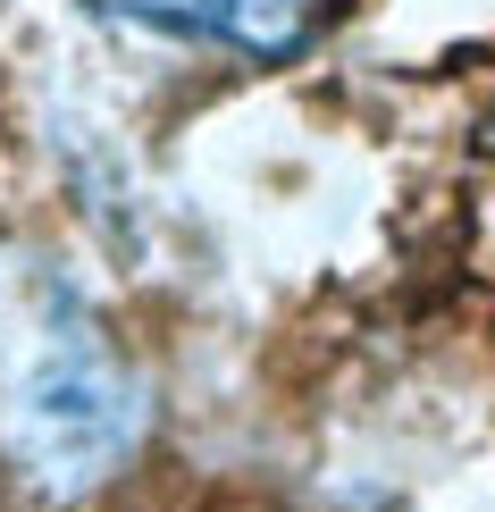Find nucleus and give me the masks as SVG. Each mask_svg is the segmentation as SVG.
Listing matches in <instances>:
<instances>
[{"mask_svg":"<svg viewBox=\"0 0 495 512\" xmlns=\"http://www.w3.org/2000/svg\"><path fill=\"white\" fill-rule=\"evenodd\" d=\"M143 437V387L118 361V345L101 336V319L76 294H51L26 336V361L9 378V445L26 462V479L76 487L110 479Z\"/></svg>","mask_w":495,"mask_h":512,"instance_id":"obj_1","label":"nucleus"},{"mask_svg":"<svg viewBox=\"0 0 495 512\" xmlns=\"http://www.w3.org/2000/svg\"><path fill=\"white\" fill-rule=\"evenodd\" d=\"M101 17L160 42H202L235 59H294L319 34V0H93Z\"/></svg>","mask_w":495,"mask_h":512,"instance_id":"obj_2","label":"nucleus"}]
</instances>
